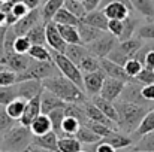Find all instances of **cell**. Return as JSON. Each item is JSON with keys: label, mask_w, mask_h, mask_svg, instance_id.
I'll return each instance as SVG.
<instances>
[{"label": "cell", "mask_w": 154, "mask_h": 152, "mask_svg": "<svg viewBox=\"0 0 154 152\" xmlns=\"http://www.w3.org/2000/svg\"><path fill=\"white\" fill-rule=\"evenodd\" d=\"M135 81L141 85H150V84H154V70H150L147 67H144L139 75L135 78Z\"/></svg>", "instance_id": "cell-49"}, {"label": "cell", "mask_w": 154, "mask_h": 152, "mask_svg": "<svg viewBox=\"0 0 154 152\" xmlns=\"http://www.w3.org/2000/svg\"><path fill=\"white\" fill-rule=\"evenodd\" d=\"M57 75H61V73L57 69L54 60L52 61H36V60H33L27 70H24L23 73L17 75V82L30 81V79L45 81V79L52 78V76H57Z\"/></svg>", "instance_id": "cell-4"}, {"label": "cell", "mask_w": 154, "mask_h": 152, "mask_svg": "<svg viewBox=\"0 0 154 152\" xmlns=\"http://www.w3.org/2000/svg\"><path fill=\"white\" fill-rule=\"evenodd\" d=\"M42 112H41V94L39 96H36V97H33L32 100L27 101V104H26V110H24V113H23V116H21V119L18 121L21 125H24V127H30V124L41 115Z\"/></svg>", "instance_id": "cell-17"}, {"label": "cell", "mask_w": 154, "mask_h": 152, "mask_svg": "<svg viewBox=\"0 0 154 152\" xmlns=\"http://www.w3.org/2000/svg\"><path fill=\"white\" fill-rule=\"evenodd\" d=\"M100 69L105 72V75L108 78H114V79H120L123 82H130L133 81L124 70V66H120L114 61H111L109 58H100Z\"/></svg>", "instance_id": "cell-15"}, {"label": "cell", "mask_w": 154, "mask_h": 152, "mask_svg": "<svg viewBox=\"0 0 154 152\" xmlns=\"http://www.w3.org/2000/svg\"><path fill=\"white\" fill-rule=\"evenodd\" d=\"M26 104H27V101L24 100V99H20V97H18V99L11 101L8 106H5V109H6L8 115H9L12 119L20 121L21 116H23V113H24V110H26Z\"/></svg>", "instance_id": "cell-31"}, {"label": "cell", "mask_w": 154, "mask_h": 152, "mask_svg": "<svg viewBox=\"0 0 154 152\" xmlns=\"http://www.w3.org/2000/svg\"><path fill=\"white\" fill-rule=\"evenodd\" d=\"M57 25H58V24H57ZM58 31H60L63 40H64L67 45L81 43V37H79V33H78V27H73V25H58Z\"/></svg>", "instance_id": "cell-29"}, {"label": "cell", "mask_w": 154, "mask_h": 152, "mask_svg": "<svg viewBox=\"0 0 154 152\" xmlns=\"http://www.w3.org/2000/svg\"><path fill=\"white\" fill-rule=\"evenodd\" d=\"M133 9L139 12L142 16L153 19L154 18V3L153 0H130Z\"/></svg>", "instance_id": "cell-36"}, {"label": "cell", "mask_w": 154, "mask_h": 152, "mask_svg": "<svg viewBox=\"0 0 154 152\" xmlns=\"http://www.w3.org/2000/svg\"><path fill=\"white\" fill-rule=\"evenodd\" d=\"M6 25V12L0 9V27Z\"/></svg>", "instance_id": "cell-55"}, {"label": "cell", "mask_w": 154, "mask_h": 152, "mask_svg": "<svg viewBox=\"0 0 154 152\" xmlns=\"http://www.w3.org/2000/svg\"><path fill=\"white\" fill-rule=\"evenodd\" d=\"M32 60L36 61H52V54L45 45H32L30 51L27 52Z\"/></svg>", "instance_id": "cell-37"}, {"label": "cell", "mask_w": 154, "mask_h": 152, "mask_svg": "<svg viewBox=\"0 0 154 152\" xmlns=\"http://www.w3.org/2000/svg\"><path fill=\"white\" fill-rule=\"evenodd\" d=\"M64 7L70 13H73L76 18H79V19H82L87 15V9H85V6H84V3L81 0H66L64 1Z\"/></svg>", "instance_id": "cell-39"}, {"label": "cell", "mask_w": 154, "mask_h": 152, "mask_svg": "<svg viewBox=\"0 0 154 152\" xmlns=\"http://www.w3.org/2000/svg\"><path fill=\"white\" fill-rule=\"evenodd\" d=\"M52 21L58 25H73V27H78L81 24V19L76 18L73 13H70L64 6L55 13V16L52 18Z\"/></svg>", "instance_id": "cell-26"}, {"label": "cell", "mask_w": 154, "mask_h": 152, "mask_svg": "<svg viewBox=\"0 0 154 152\" xmlns=\"http://www.w3.org/2000/svg\"><path fill=\"white\" fill-rule=\"evenodd\" d=\"M130 152H147V151H135V149H132Z\"/></svg>", "instance_id": "cell-57"}, {"label": "cell", "mask_w": 154, "mask_h": 152, "mask_svg": "<svg viewBox=\"0 0 154 152\" xmlns=\"http://www.w3.org/2000/svg\"><path fill=\"white\" fill-rule=\"evenodd\" d=\"M142 46H144L142 39L132 37V39L118 42V45L115 46V49L112 51L106 58H109L111 61H114V63H117L120 66H124L129 60H132V58L136 57V54L139 52V49Z\"/></svg>", "instance_id": "cell-5"}, {"label": "cell", "mask_w": 154, "mask_h": 152, "mask_svg": "<svg viewBox=\"0 0 154 152\" xmlns=\"http://www.w3.org/2000/svg\"><path fill=\"white\" fill-rule=\"evenodd\" d=\"M67 103L58 99L55 94H52L51 91L48 90H44L42 94H41V112L48 115L50 112L55 110V109H60V107H66Z\"/></svg>", "instance_id": "cell-18"}, {"label": "cell", "mask_w": 154, "mask_h": 152, "mask_svg": "<svg viewBox=\"0 0 154 152\" xmlns=\"http://www.w3.org/2000/svg\"><path fill=\"white\" fill-rule=\"evenodd\" d=\"M17 84V73L8 69H0V87H11Z\"/></svg>", "instance_id": "cell-47"}, {"label": "cell", "mask_w": 154, "mask_h": 152, "mask_svg": "<svg viewBox=\"0 0 154 152\" xmlns=\"http://www.w3.org/2000/svg\"><path fill=\"white\" fill-rule=\"evenodd\" d=\"M30 131L33 133V136H42V134H47L52 131V125L51 121H50V116L45 115V113H41L32 124H30Z\"/></svg>", "instance_id": "cell-23"}, {"label": "cell", "mask_w": 154, "mask_h": 152, "mask_svg": "<svg viewBox=\"0 0 154 152\" xmlns=\"http://www.w3.org/2000/svg\"><path fill=\"white\" fill-rule=\"evenodd\" d=\"M41 22H44V19H42V10L38 7V9H32L26 16L20 18L12 25V28L17 33V36H26L35 25H38Z\"/></svg>", "instance_id": "cell-8"}, {"label": "cell", "mask_w": 154, "mask_h": 152, "mask_svg": "<svg viewBox=\"0 0 154 152\" xmlns=\"http://www.w3.org/2000/svg\"><path fill=\"white\" fill-rule=\"evenodd\" d=\"M2 6H3V3H2V1H0V9H2Z\"/></svg>", "instance_id": "cell-58"}, {"label": "cell", "mask_w": 154, "mask_h": 152, "mask_svg": "<svg viewBox=\"0 0 154 152\" xmlns=\"http://www.w3.org/2000/svg\"><path fill=\"white\" fill-rule=\"evenodd\" d=\"M135 151H147V152H154V131L139 137V140L135 143V146L132 148Z\"/></svg>", "instance_id": "cell-40"}, {"label": "cell", "mask_w": 154, "mask_h": 152, "mask_svg": "<svg viewBox=\"0 0 154 152\" xmlns=\"http://www.w3.org/2000/svg\"><path fill=\"white\" fill-rule=\"evenodd\" d=\"M81 152H85V151H81Z\"/></svg>", "instance_id": "cell-61"}, {"label": "cell", "mask_w": 154, "mask_h": 152, "mask_svg": "<svg viewBox=\"0 0 154 152\" xmlns=\"http://www.w3.org/2000/svg\"><path fill=\"white\" fill-rule=\"evenodd\" d=\"M81 121L73 118V116H67L64 118L63 124H61V131H60V137H64V136H75L78 133V130L81 128Z\"/></svg>", "instance_id": "cell-35"}, {"label": "cell", "mask_w": 154, "mask_h": 152, "mask_svg": "<svg viewBox=\"0 0 154 152\" xmlns=\"http://www.w3.org/2000/svg\"><path fill=\"white\" fill-rule=\"evenodd\" d=\"M18 99L17 85L11 87H0V106H8L12 100Z\"/></svg>", "instance_id": "cell-42"}, {"label": "cell", "mask_w": 154, "mask_h": 152, "mask_svg": "<svg viewBox=\"0 0 154 152\" xmlns=\"http://www.w3.org/2000/svg\"><path fill=\"white\" fill-rule=\"evenodd\" d=\"M88 54V49H87V46L85 45H82V43H76V45H67V48H66V52H64V55L70 60V61H73L76 66H78V63L85 57Z\"/></svg>", "instance_id": "cell-33"}, {"label": "cell", "mask_w": 154, "mask_h": 152, "mask_svg": "<svg viewBox=\"0 0 154 152\" xmlns=\"http://www.w3.org/2000/svg\"><path fill=\"white\" fill-rule=\"evenodd\" d=\"M52 54V60L57 66V69L60 70V73L63 76H66L67 79H70L73 84H76L79 88L84 90V73L79 70V67L70 61L64 54H60V52H55V51H51Z\"/></svg>", "instance_id": "cell-6"}, {"label": "cell", "mask_w": 154, "mask_h": 152, "mask_svg": "<svg viewBox=\"0 0 154 152\" xmlns=\"http://www.w3.org/2000/svg\"><path fill=\"white\" fill-rule=\"evenodd\" d=\"M82 22L94 27V28H99L102 31H108V22L109 19L106 18V15L103 13L102 9H96V10H91V12H87V15L81 19Z\"/></svg>", "instance_id": "cell-21"}, {"label": "cell", "mask_w": 154, "mask_h": 152, "mask_svg": "<svg viewBox=\"0 0 154 152\" xmlns=\"http://www.w3.org/2000/svg\"><path fill=\"white\" fill-rule=\"evenodd\" d=\"M33 146L45 151H58V134L55 131H50L42 136H35Z\"/></svg>", "instance_id": "cell-20"}, {"label": "cell", "mask_w": 154, "mask_h": 152, "mask_svg": "<svg viewBox=\"0 0 154 152\" xmlns=\"http://www.w3.org/2000/svg\"><path fill=\"white\" fill-rule=\"evenodd\" d=\"M26 36H27V39L32 42V45H45V43H47L45 22H41V24L35 25Z\"/></svg>", "instance_id": "cell-30"}, {"label": "cell", "mask_w": 154, "mask_h": 152, "mask_svg": "<svg viewBox=\"0 0 154 152\" xmlns=\"http://www.w3.org/2000/svg\"><path fill=\"white\" fill-rule=\"evenodd\" d=\"M14 125H15V119H12V118L8 115L6 109H2V107H0V134L3 136V134L8 133Z\"/></svg>", "instance_id": "cell-45"}, {"label": "cell", "mask_w": 154, "mask_h": 152, "mask_svg": "<svg viewBox=\"0 0 154 152\" xmlns=\"http://www.w3.org/2000/svg\"><path fill=\"white\" fill-rule=\"evenodd\" d=\"M32 9L23 1V0H14V3H12V7H11V12L20 19V18H23V16H26L29 12H30Z\"/></svg>", "instance_id": "cell-48"}, {"label": "cell", "mask_w": 154, "mask_h": 152, "mask_svg": "<svg viewBox=\"0 0 154 152\" xmlns=\"http://www.w3.org/2000/svg\"><path fill=\"white\" fill-rule=\"evenodd\" d=\"M17 94L20 99H24L26 101L32 100L33 97L42 94L44 91V85L42 81H36V79H30V81H21L17 82Z\"/></svg>", "instance_id": "cell-12"}, {"label": "cell", "mask_w": 154, "mask_h": 152, "mask_svg": "<svg viewBox=\"0 0 154 152\" xmlns=\"http://www.w3.org/2000/svg\"><path fill=\"white\" fill-rule=\"evenodd\" d=\"M0 151H2V140H0Z\"/></svg>", "instance_id": "cell-59"}, {"label": "cell", "mask_w": 154, "mask_h": 152, "mask_svg": "<svg viewBox=\"0 0 154 152\" xmlns=\"http://www.w3.org/2000/svg\"><path fill=\"white\" fill-rule=\"evenodd\" d=\"M78 67L82 73H90V72H96V70H100V58H97L96 55L93 54H87L79 63H78Z\"/></svg>", "instance_id": "cell-32"}, {"label": "cell", "mask_w": 154, "mask_h": 152, "mask_svg": "<svg viewBox=\"0 0 154 152\" xmlns=\"http://www.w3.org/2000/svg\"><path fill=\"white\" fill-rule=\"evenodd\" d=\"M100 142H105V143L111 145L115 151H117V149H126V148H129V146L133 145V139H132L130 136L124 134V133H120L118 130H115V131H112L109 136L103 137Z\"/></svg>", "instance_id": "cell-19"}, {"label": "cell", "mask_w": 154, "mask_h": 152, "mask_svg": "<svg viewBox=\"0 0 154 152\" xmlns=\"http://www.w3.org/2000/svg\"><path fill=\"white\" fill-rule=\"evenodd\" d=\"M33 133L29 127L15 124L2 137V151L9 152H27L33 145Z\"/></svg>", "instance_id": "cell-3"}, {"label": "cell", "mask_w": 154, "mask_h": 152, "mask_svg": "<svg viewBox=\"0 0 154 152\" xmlns=\"http://www.w3.org/2000/svg\"><path fill=\"white\" fill-rule=\"evenodd\" d=\"M142 69H144V64H142L139 60H136V58H132V60H129V61L124 64V70H126V73H127L132 79H135Z\"/></svg>", "instance_id": "cell-43"}, {"label": "cell", "mask_w": 154, "mask_h": 152, "mask_svg": "<svg viewBox=\"0 0 154 152\" xmlns=\"http://www.w3.org/2000/svg\"><path fill=\"white\" fill-rule=\"evenodd\" d=\"M78 33H79V37H81V43L82 45H88V43L94 42L103 31L81 21V24L78 25Z\"/></svg>", "instance_id": "cell-24"}, {"label": "cell", "mask_w": 154, "mask_h": 152, "mask_svg": "<svg viewBox=\"0 0 154 152\" xmlns=\"http://www.w3.org/2000/svg\"><path fill=\"white\" fill-rule=\"evenodd\" d=\"M81 1H82V0H81Z\"/></svg>", "instance_id": "cell-62"}, {"label": "cell", "mask_w": 154, "mask_h": 152, "mask_svg": "<svg viewBox=\"0 0 154 152\" xmlns=\"http://www.w3.org/2000/svg\"><path fill=\"white\" fill-rule=\"evenodd\" d=\"M105 78H106V75L102 69L96 70V72L84 73V91L91 97L99 96L103 82H105Z\"/></svg>", "instance_id": "cell-11"}, {"label": "cell", "mask_w": 154, "mask_h": 152, "mask_svg": "<svg viewBox=\"0 0 154 152\" xmlns=\"http://www.w3.org/2000/svg\"><path fill=\"white\" fill-rule=\"evenodd\" d=\"M136 36L142 40H154V22H147L139 25L136 30Z\"/></svg>", "instance_id": "cell-46"}, {"label": "cell", "mask_w": 154, "mask_h": 152, "mask_svg": "<svg viewBox=\"0 0 154 152\" xmlns=\"http://www.w3.org/2000/svg\"><path fill=\"white\" fill-rule=\"evenodd\" d=\"M75 137H76L82 145H97V143L102 140V137L97 136L94 131H91L85 124L81 125V128L78 130V133L75 134Z\"/></svg>", "instance_id": "cell-28"}, {"label": "cell", "mask_w": 154, "mask_h": 152, "mask_svg": "<svg viewBox=\"0 0 154 152\" xmlns=\"http://www.w3.org/2000/svg\"><path fill=\"white\" fill-rule=\"evenodd\" d=\"M0 152H9V151H0Z\"/></svg>", "instance_id": "cell-60"}, {"label": "cell", "mask_w": 154, "mask_h": 152, "mask_svg": "<svg viewBox=\"0 0 154 152\" xmlns=\"http://www.w3.org/2000/svg\"><path fill=\"white\" fill-rule=\"evenodd\" d=\"M45 31H47V45L55 52H60V54H64L66 48H67V43L63 40L60 31H58V25L50 21L45 24Z\"/></svg>", "instance_id": "cell-13"}, {"label": "cell", "mask_w": 154, "mask_h": 152, "mask_svg": "<svg viewBox=\"0 0 154 152\" xmlns=\"http://www.w3.org/2000/svg\"><path fill=\"white\" fill-rule=\"evenodd\" d=\"M118 39L115 36H112L109 31H103L102 34L91 43L85 45L90 54L96 55L97 58H106L112 51L115 49V46L118 45Z\"/></svg>", "instance_id": "cell-7"}, {"label": "cell", "mask_w": 154, "mask_h": 152, "mask_svg": "<svg viewBox=\"0 0 154 152\" xmlns=\"http://www.w3.org/2000/svg\"><path fill=\"white\" fill-rule=\"evenodd\" d=\"M6 30H8V25L0 27V64H2V60L5 57V36H6Z\"/></svg>", "instance_id": "cell-53"}, {"label": "cell", "mask_w": 154, "mask_h": 152, "mask_svg": "<svg viewBox=\"0 0 154 152\" xmlns=\"http://www.w3.org/2000/svg\"><path fill=\"white\" fill-rule=\"evenodd\" d=\"M50 116V121H51V125H52V131H55L58 136H60V131H61V124L66 118V110L64 107H60V109H55L48 113Z\"/></svg>", "instance_id": "cell-38"}, {"label": "cell", "mask_w": 154, "mask_h": 152, "mask_svg": "<svg viewBox=\"0 0 154 152\" xmlns=\"http://www.w3.org/2000/svg\"><path fill=\"white\" fill-rule=\"evenodd\" d=\"M96 152H115V149L111 145L105 143V142H99L96 145Z\"/></svg>", "instance_id": "cell-54"}, {"label": "cell", "mask_w": 154, "mask_h": 152, "mask_svg": "<svg viewBox=\"0 0 154 152\" xmlns=\"http://www.w3.org/2000/svg\"><path fill=\"white\" fill-rule=\"evenodd\" d=\"M32 48V42L27 39V36H18L15 39V45H14V49L18 54H27Z\"/></svg>", "instance_id": "cell-50"}, {"label": "cell", "mask_w": 154, "mask_h": 152, "mask_svg": "<svg viewBox=\"0 0 154 152\" xmlns=\"http://www.w3.org/2000/svg\"><path fill=\"white\" fill-rule=\"evenodd\" d=\"M2 3H8V1H12V0H0Z\"/></svg>", "instance_id": "cell-56"}, {"label": "cell", "mask_w": 154, "mask_h": 152, "mask_svg": "<svg viewBox=\"0 0 154 152\" xmlns=\"http://www.w3.org/2000/svg\"><path fill=\"white\" fill-rule=\"evenodd\" d=\"M82 143L75 136L58 137V152H81Z\"/></svg>", "instance_id": "cell-27"}, {"label": "cell", "mask_w": 154, "mask_h": 152, "mask_svg": "<svg viewBox=\"0 0 154 152\" xmlns=\"http://www.w3.org/2000/svg\"><path fill=\"white\" fill-rule=\"evenodd\" d=\"M126 84L127 82H123L120 79H114V78H108L106 76L99 96H102L103 99H106V100H109V101H117L121 97Z\"/></svg>", "instance_id": "cell-10"}, {"label": "cell", "mask_w": 154, "mask_h": 152, "mask_svg": "<svg viewBox=\"0 0 154 152\" xmlns=\"http://www.w3.org/2000/svg\"><path fill=\"white\" fill-rule=\"evenodd\" d=\"M123 24H124V28H123V34H121V37H120V42L127 40V39H132L133 33L138 30V28H136L138 19H135L132 15H129L126 19H123Z\"/></svg>", "instance_id": "cell-41"}, {"label": "cell", "mask_w": 154, "mask_h": 152, "mask_svg": "<svg viewBox=\"0 0 154 152\" xmlns=\"http://www.w3.org/2000/svg\"><path fill=\"white\" fill-rule=\"evenodd\" d=\"M141 94H142L144 100L154 101V84H150V85H142V88H141Z\"/></svg>", "instance_id": "cell-52"}, {"label": "cell", "mask_w": 154, "mask_h": 152, "mask_svg": "<svg viewBox=\"0 0 154 152\" xmlns=\"http://www.w3.org/2000/svg\"><path fill=\"white\" fill-rule=\"evenodd\" d=\"M114 103L118 112V127L124 133H135L148 112L147 106L127 100H118Z\"/></svg>", "instance_id": "cell-2"}, {"label": "cell", "mask_w": 154, "mask_h": 152, "mask_svg": "<svg viewBox=\"0 0 154 152\" xmlns=\"http://www.w3.org/2000/svg\"><path fill=\"white\" fill-rule=\"evenodd\" d=\"M64 1L66 0H47L44 3V6L41 7V10H42V19H44L45 24L52 21V18L55 16V13L64 6Z\"/></svg>", "instance_id": "cell-25"}, {"label": "cell", "mask_w": 154, "mask_h": 152, "mask_svg": "<svg viewBox=\"0 0 154 152\" xmlns=\"http://www.w3.org/2000/svg\"><path fill=\"white\" fill-rule=\"evenodd\" d=\"M123 28H124V24H123L121 19H109V22H108V31L112 36H115L118 40H120V37L123 34Z\"/></svg>", "instance_id": "cell-51"}, {"label": "cell", "mask_w": 154, "mask_h": 152, "mask_svg": "<svg viewBox=\"0 0 154 152\" xmlns=\"http://www.w3.org/2000/svg\"><path fill=\"white\" fill-rule=\"evenodd\" d=\"M32 58L29 54H18V52H14L11 55H6L3 60H2V64H0V69H8V70H12L15 72L17 75L23 73L24 70L29 69V66L32 64Z\"/></svg>", "instance_id": "cell-9"}, {"label": "cell", "mask_w": 154, "mask_h": 152, "mask_svg": "<svg viewBox=\"0 0 154 152\" xmlns=\"http://www.w3.org/2000/svg\"><path fill=\"white\" fill-rule=\"evenodd\" d=\"M84 125V124H82ZM85 125L91 130V131H94L97 136H100V137H106V136H109L112 131H115V130H112L111 127H108V125H103V124H99V122H93V121H87L85 122Z\"/></svg>", "instance_id": "cell-44"}, {"label": "cell", "mask_w": 154, "mask_h": 152, "mask_svg": "<svg viewBox=\"0 0 154 152\" xmlns=\"http://www.w3.org/2000/svg\"><path fill=\"white\" fill-rule=\"evenodd\" d=\"M84 110H85L87 121H93V122H99V124H103V125H108V127H111L112 130H118V128H120L118 124L114 122L112 119H109L93 101H85V103H84Z\"/></svg>", "instance_id": "cell-14"}, {"label": "cell", "mask_w": 154, "mask_h": 152, "mask_svg": "<svg viewBox=\"0 0 154 152\" xmlns=\"http://www.w3.org/2000/svg\"><path fill=\"white\" fill-rule=\"evenodd\" d=\"M102 10L108 19H121V21L126 19L133 12L129 6H126L124 3H120V1H112V3L105 4Z\"/></svg>", "instance_id": "cell-16"}, {"label": "cell", "mask_w": 154, "mask_h": 152, "mask_svg": "<svg viewBox=\"0 0 154 152\" xmlns=\"http://www.w3.org/2000/svg\"><path fill=\"white\" fill-rule=\"evenodd\" d=\"M151 131H154V109L147 112V115L144 116V119L141 121L139 127L136 128V131L133 134H135V137L139 139V137H142V136H145Z\"/></svg>", "instance_id": "cell-34"}, {"label": "cell", "mask_w": 154, "mask_h": 152, "mask_svg": "<svg viewBox=\"0 0 154 152\" xmlns=\"http://www.w3.org/2000/svg\"><path fill=\"white\" fill-rule=\"evenodd\" d=\"M91 101L102 110L109 119H112L114 122L118 124V112H117V107H115V103H114V101L106 100V99H103L102 96H94V97H91Z\"/></svg>", "instance_id": "cell-22"}, {"label": "cell", "mask_w": 154, "mask_h": 152, "mask_svg": "<svg viewBox=\"0 0 154 152\" xmlns=\"http://www.w3.org/2000/svg\"><path fill=\"white\" fill-rule=\"evenodd\" d=\"M44 90L51 91L58 99L64 103H85L87 96L82 88H79L76 84H73L70 79H67L63 75H57L42 81Z\"/></svg>", "instance_id": "cell-1"}]
</instances>
